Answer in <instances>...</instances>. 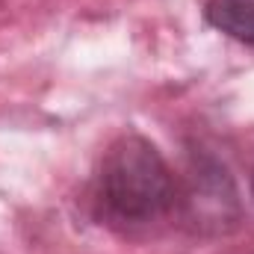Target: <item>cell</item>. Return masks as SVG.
Returning a JSON list of instances; mask_svg holds the SVG:
<instances>
[{
	"instance_id": "cell-3",
	"label": "cell",
	"mask_w": 254,
	"mask_h": 254,
	"mask_svg": "<svg viewBox=\"0 0 254 254\" xmlns=\"http://www.w3.org/2000/svg\"><path fill=\"white\" fill-rule=\"evenodd\" d=\"M204 18L228 39L254 48V0H207Z\"/></svg>"
},
{
	"instance_id": "cell-1",
	"label": "cell",
	"mask_w": 254,
	"mask_h": 254,
	"mask_svg": "<svg viewBox=\"0 0 254 254\" xmlns=\"http://www.w3.org/2000/svg\"><path fill=\"white\" fill-rule=\"evenodd\" d=\"M92 204L101 222L116 228H139L175 210L178 184L151 139L125 133L101 157Z\"/></svg>"
},
{
	"instance_id": "cell-4",
	"label": "cell",
	"mask_w": 254,
	"mask_h": 254,
	"mask_svg": "<svg viewBox=\"0 0 254 254\" xmlns=\"http://www.w3.org/2000/svg\"><path fill=\"white\" fill-rule=\"evenodd\" d=\"M252 192H254V178H252Z\"/></svg>"
},
{
	"instance_id": "cell-2",
	"label": "cell",
	"mask_w": 254,
	"mask_h": 254,
	"mask_svg": "<svg viewBox=\"0 0 254 254\" xmlns=\"http://www.w3.org/2000/svg\"><path fill=\"white\" fill-rule=\"evenodd\" d=\"M184 201H187V207L192 210V216H195L201 225H225V222L234 225L237 219L228 216L225 207L234 210V213H240V210H237L234 184H231L228 172H225L222 166H216V163L198 169V175H195V181H192V190Z\"/></svg>"
}]
</instances>
